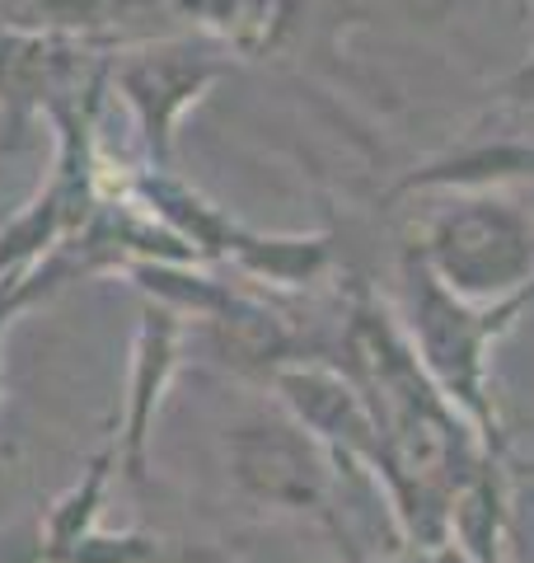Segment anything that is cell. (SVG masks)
<instances>
[{
    "instance_id": "7a4b0ae2",
    "label": "cell",
    "mask_w": 534,
    "mask_h": 563,
    "mask_svg": "<svg viewBox=\"0 0 534 563\" xmlns=\"http://www.w3.org/2000/svg\"><path fill=\"white\" fill-rule=\"evenodd\" d=\"M230 470L244 493L272 507H310L324 493V465L291 422H244L230 432Z\"/></svg>"
},
{
    "instance_id": "277c9868",
    "label": "cell",
    "mask_w": 534,
    "mask_h": 563,
    "mask_svg": "<svg viewBox=\"0 0 534 563\" xmlns=\"http://www.w3.org/2000/svg\"><path fill=\"white\" fill-rule=\"evenodd\" d=\"M418 329L426 362L441 372V380L469 404L478 399V347H483V329L469 324V314L459 310L450 296L436 291L432 277H422V306H418Z\"/></svg>"
},
{
    "instance_id": "ba28073f",
    "label": "cell",
    "mask_w": 534,
    "mask_h": 563,
    "mask_svg": "<svg viewBox=\"0 0 534 563\" xmlns=\"http://www.w3.org/2000/svg\"><path fill=\"white\" fill-rule=\"evenodd\" d=\"M515 90H521V99H534V66H525V76L515 80Z\"/></svg>"
},
{
    "instance_id": "3957f363",
    "label": "cell",
    "mask_w": 534,
    "mask_h": 563,
    "mask_svg": "<svg viewBox=\"0 0 534 563\" xmlns=\"http://www.w3.org/2000/svg\"><path fill=\"white\" fill-rule=\"evenodd\" d=\"M178 372V314L169 306H146L136 329V352H132V385H127V422L118 437V465L132 484L146 479V451H151V428L159 413L169 380Z\"/></svg>"
},
{
    "instance_id": "5b68a950",
    "label": "cell",
    "mask_w": 534,
    "mask_h": 563,
    "mask_svg": "<svg viewBox=\"0 0 534 563\" xmlns=\"http://www.w3.org/2000/svg\"><path fill=\"white\" fill-rule=\"evenodd\" d=\"M211 80V70L198 66V62H178V57H159V62H146L127 70V90H132V103L141 109V118H146V132L159 151L169 146V128L178 109L202 90V85Z\"/></svg>"
},
{
    "instance_id": "52a82bcc",
    "label": "cell",
    "mask_w": 534,
    "mask_h": 563,
    "mask_svg": "<svg viewBox=\"0 0 534 563\" xmlns=\"http://www.w3.org/2000/svg\"><path fill=\"white\" fill-rule=\"evenodd\" d=\"M57 563H169V554H165V540H155V536H136V531L109 536L94 526Z\"/></svg>"
},
{
    "instance_id": "8992f818",
    "label": "cell",
    "mask_w": 534,
    "mask_h": 563,
    "mask_svg": "<svg viewBox=\"0 0 534 563\" xmlns=\"http://www.w3.org/2000/svg\"><path fill=\"white\" fill-rule=\"evenodd\" d=\"M118 465V446H109L99 455L94 465L85 470V479L66 493V498L47 512V526H43V550H38V563H57L70 544H76L85 531L99 526V503H103V488H109V474Z\"/></svg>"
},
{
    "instance_id": "6da1fadb",
    "label": "cell",
    "mask_w": 534,
    "mask_h": 563,
    "mask_svg": "<svg viewBox=\"0 0 534 563\" xmlns=\"http://www.w3.org/2000/svg\"><path fill=\"white\" fill-rule=\"evenodd\" d=\"M432 263L459 296H502L525 282L534 263V235L521 211L502 202H469L436 221Z\"/></svg>"
}]
</instances>
